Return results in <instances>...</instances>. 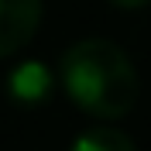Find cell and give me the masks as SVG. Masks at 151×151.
Returning a JSON list of instances; mask_svg holds the SVG:
<instances>
[{"instance_id": "1", "label": "cell", "mask_w": 151, "mask_h": 151, "mask_svg": "<svg viewBox=\"0 0 151 151\" xmlns=\"http://www.w3.org/2000/svg\"><path fill=\"white\" fill-rule=\"evenodd\" d=\"M58 83L69 100L96 120L127 117L141 93L134 62L106 38L76 41L58 62Z\"/></svg>"}, {"instance_id": "2", "label": "cell", "mask_w": 151, "mask_h": 151, "mask_svg": "<svg viewBox=\"0 0 151 151\" xmlns=\"http://www.w3.org/2000/svg\"><path fill=\"white\" fill-rule=\"evenodd\" d=\"M41 24V0H0V58L14 55Z\"/></svg>"}, {"instance_id": "3", "label": "cell", "mask_w": 151, "mask_h": 151, "mask_svg": "<svg viewBox=\"0 0 151 151\" xmlns=\"http://www.w3.org/2000/svg\"><path fill=\"white\" fill-rule=\"evenodd\" d=\"M7 93L14 103L38 106L55 93V72L45 62H21L7 72Z\"/></svg>"}, {"instance_id": "4", "label": "cell", "mask_w": 151, "mask_h": 151, "mask_svg": "<svg viewBox=\"0 0 151 151\" xmlns=\"http://www.w3.org/2000/svg\"><path fill=\"white\" fill-rule=\"evenodd\" d=\"M69 151H137V148H134V141L124 131L106 127V124H96V127L79 134Z\"/></svg>"}, {"instance_id": "5", "label": "cell", "mask_w": 151, "mask_h": 151, "mask_svg": "<svg viewBox=\"0 0 151 151\" xmlns=\"http://www.w3.org/2000/svg\"><path fill=\"white\" fill-rule=\"evenodd\" d=\"M113 7H120V10H137V7H144L148 0H110Z\"/></svg>"}]
</instances>
